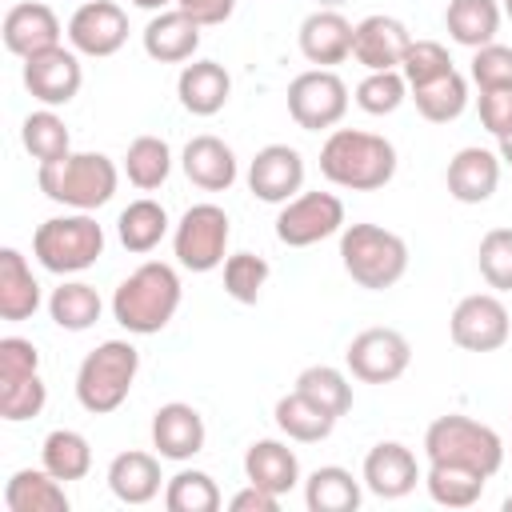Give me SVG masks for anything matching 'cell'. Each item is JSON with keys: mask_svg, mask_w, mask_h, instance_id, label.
I'll use <instances>...</instances> for the list:
<instances>
[{"mask_svg": "<svg viewBox=\"0 0 512 512\" xmlns=\"http://www.w3.org/2000/svg\"><path fill=\"white\" fill-rule=\"evenodd\" d=\"M180 276L172 264L164 260H144L140 268H132L116 292H112V316L124 332L132 336H152V332H164L180 308Z\"/></svg>", "mask_w": 512, "mask_h": 512, "instance_id": "cell-1", "label": "cell"}, {"mask_svg": "<svg viewBox=\"0 0 512 512\" xmlns=\"http://www.w3.org/2000/svg\"><path fill=\"white\" fill-rule=\"evenodd\" d=\"M320 176L348 192H376L396 176V148L376 132L332 128L320 144Z\"/></svg>", "mask_w": 512, "mask_h": 512, "instance_id": "cell-2", "label": "cell"}, {"mask_svg": "<svg viewBox=\"0 0 512 512\" xmlns=\"http://www.w3.org/2000/svg\"><path fill=\"white\" fill-rule=\"evenodd\" d=\"M36 184L52 204L92 212V208H104L116 196L120 168L104 152H68L52 164H40Z\"/></svg>", "mask_w": 512, "mask_h": 512, "instance_id": "cell-3", "label": "cell"}, {"mask_svg": "<svg viewBox=\"0 0 512 512\" xmlns=\"http://www.w3.org/2000/svg\"><path fill=\"white\" fill-rule=\"evenodd\" d=\"M340 264L344 272L368 288V292H384L392 284H400V276L408 272V244L404 236L380 228V224H344L340 232Z\"/></svg>", "mask_w": 512, "mask_h": 512, "instance_id": "cell-4", "label": "cell"}, {"mask_svg": "<svg viewBox=\"0 0 512 512\" xmlns=\"http://www.w3.org/2000/svg\"><path fill=\"white\" fill-rule=\"evenodd\" d=\"M424 456H428V464H460V468H472L492 480L504 464V440L496 436V428H488L472 416L448 412L428 424Z\"/></svg>", "mask_w": 512, "mask_h": 512, "instance_id": "cell-5", "label": "cell"}, {"mask_svg": "<svg viewBox=\"0 0 512 512\" xmlns=\"http://www.w3.org/2000/svg\"><path fill=\"white\" fill-rule=\"evenodd\" d=\"M136 372H140L136 344H128V340L96 344L76 368V400H80V408L92 412V416L116 412L128 400L132 384H136Z\"/></svg>", "mask_w": 512, "mask_h": 512, "instance_id": "cell-6", "label": "cell"}, {"mask_svg": "<svg viewBox=\"0 0 512 512\" xmlns=\"http://www.w3.org/2000/svg\"><path fill=\"white\" fill-rule=\"evenodd\" d=\"M32 256L56 276L84 272L104 256V228L88 212L52 216L32 232Z\"/></svg>", "mask_w": 512, "mask_h": 512, "instance_id": "cell-7", "label": "cell"}, {"mask_svg": "<svg viewBox=\"0 0 512 512\" xmlns=\"http://www.w3.org/2000/svg\"><path fill=\"white\" fill-rule=\"evenodd\" d=\"M228 236H232V224H228V212L220 204H192L176 232H172V252H176V264L188 268V272H212L228 260Z\"/></svg>", "mask_w": 512, "mask_h": 512, "instance_id": "cell-8", "label": "cell"}, {"mask_svg": "<svg viewBox=\"0 0 512 512\" xmlns=\"http://www.w3.org/2000/svg\"><path fill=\"white\" fill-rule=\"evenodd\" d=\"M348 112V84L332 68H308L288 84V116L304 132H328Z\"/></svg>", "mask_w": 512, "mask_h": 512, "instance_id": "cell-9", "label": "cell"}, {"mask_svg": "<svg viewBox=\"0 0 512 512\" xmlns=\"http://www.w3.org/2000/svg\"><path fill=\"white\" fill-rule=\"evenodd\" d=\"M344 232V200L332 192H296L276 212V240L288 248H312Z\"/></svg>", "mask_w": 512, "mask_h": 512, "instance_id": "cell-10", "label": "cell"}, {"mask_svg": "<svg viewBox=\"0 0 512 512\" xmlns=\"http://www.w3.org/2000/svg\"><path fill=\"white\" fill-rule=\"evenodd\" d=\"M448 336L464 352H496L512 336V316L496 292H472L452 308Z\"/></svg>", "mask_w": 512, "mask_h": 512, "instance_id": "cell-11", "label": "cell"}, {"mask_svg": "<svg viewBox=\"0 0 512 512\" xmlns=\"http://www.w3.org/2000/svg\"><path fill=\"white\" fill-rule=\"evenodd\" d=\"M344 364L356 380L364 384H392L408 372L412 364V344L404 332L396 328H364L348 340L344 348Z\"/></svg>", "mask_w": 512, "mask_h": 512, "instance_id": "cell-12", "label": "cell"}, {"mask_svg": "<svg viewBox=\"0 0 512 512\" xmlns=\"http://www.w3.org/2000/svg\"><path fill=\"white\" fill-rule=\"evenodd\" d=\"M128 40V16L112 0H84L68 20V44L80 56H116Z\"/></svg>", "mask_w": 512, "mask_h": 512, "instance_id": "cell-13", "label": "cell"}, {"mask_svg": "<svg viewBox=\"0 0 512 512\" xmlns=\"http://www.w3.org/2000/svg\"><path fill=\"white\" fill-rule=\"evenodd\" d=\"M84 84V68H80V52L76 48H48L24 60V88L44 104V108H60L68 100H76Z\"/></svg>", "mask_w": 512, "mask_h": 512, "instance_id": "cell-14", "label": "cell"}, {"mask_svg": "<svg viewBox=\"0 0 512 512\" xmlns=\"http://www.w3.org/2000/svg\"><path fill=\"white\" fill-rule=\"evenodd\" d=\"M304 188V156L292 144H264L248 164V192L264 204H288Z\"/></svg>", "mask_w": 512, "mask_h": 512, "instance_id": "cell-15", "label": "cell"}, {"mask_svg": "<svg viewBox=\"0 0 512 512\" xmlns=\"http://www.w3.org/2000/svg\"><path fill=\"white\" fill-rule=\"evenodd\" d=\"M412 48V32L404 20L396 16H384V12H372L356 24L352 32V60L368 72H384V68H400L404 64V52Z\"/></svg>", "mask_w": 512, "mask_h": 512, "instance_id": "cell-16", "label": "cell"}, {"mask_svg": "<svg viewBox=\"0 0 512 512\" xmlns=\"http://www.w3.org/2000/svg\"><path fill=\"white\" fill-rule=\"evenodd\" d=\"M352 32H356V24L340 8H316L300 20L296 44H300V56L308 64L332 68V64H344L352 56Z\"/></svg>", "mask_w": 512, "mask_h": 512, "instance_id": "cell-17", "label": "cell"}, {"mask_svg": "<svg viewBox=\"0 0 512 512\" xmlns=\"http://www.w3.org/2000/svg\"><path fill=\"white\" fill-rule=\"evenodd\" d=\"M0 36H4V48L20 60L36 56V52H48L60 44V20L48 4L40 0H20L4 12V24H0Z\"/></svg>", "mask_w": 512, "mask_h": 512, "instance_id": "cell-18", "label": "cell"}, {"mask_svg": "<svg viewBox=\"0 0 512 512\" xmlns=\"http://www.w3.org/2000/svg\"><path fill=\"white\" fill-rule=\"evenodd\" d=\"M204 440H208V428L192 404L168 400L152 412V448L164 460H192L196 452H204Z\"/></svg>", "mask_w": 512, "mask_h": 512, "instance_id": "cell-19", "label": "cell"}, {"mask_svg": "<svg viewBox=\"0 0 512 512\" xmlns=\"http://www.w3.org/2000/svg\"><path fill=\"white\" fill-rule=\"evenodd\" d=\"M364 488L372 492V496H380V500H400V496H408L412 488H416V480H420V464H416V456H412V448L408 444H400V440H380L376 448H368V456H364Z\"/></svg>", "mask_w": 512, "mask_h": 512, "instance_id": "cell-20", "label": "cell"}, {"mask_svg": "<svg viewBox=\"0 0 512 512\" xmlns=\"http://www.w3.org/2000/svg\"><path fill=\"white\" fill-rule=\"evenodd\" d=\"M500 164L504 160L492 148H480V144L460 148L448 160V172H444L448 196L460 200V204H484V200H492V192L500 184Z\"/></svg>", "mask_w": 512, "mask_h": 512, "instance_id": "cell-21", "label": "cell"}, {"mask_svg": "<svg viewBox=\"0 0 512 512\" xmlns=\"http://www.w3.org/2000/svg\"><path fill=\"white\" fill-rule=\"evenodd\" d=\"M200 20H192L184 8H164L144 24V52L156 64H184L200 48Z\"/></svg>", "mask_w": 512, "mask_h": 512, "instance_id": "cell-22", "label": "cell"}, {"mask_svg": "<svg viewBox=\"0 0 512 512\" xmlns=\"http://www.w3.org/2000/svg\"><path fill=\"white\" fill-rule=\"evenodd\" d=\"M180 168H184V176L196 184V188H204V192H228L232 184H236V152L220 140V136H212V132H200V136H192L188 144H184V152H180Z\"/></svg>", "mask_w": 512, "mask_h": 512, "instance_id": "cell-23", "label": "cell"}, {"mask_svg": "<svg viewBox=\"0 0 512 512\" xmlns=\"http://www.w3.org/2000/svg\"><path fill=\"white\" fill-rule=\"evenodd\" d=\"M176 96H180V108L184 112H192V116H216L228 104V96H232V76L216 60H192V64L180 68Z\"/></svg>", "mask_w": 512, "mask_h": 512, "instance_id": "cell-24", "label": "cell"}, {"mask_svg": "<svg viewBox=\"0 0 512 512\" xmlns=\"http://www.w3.org/2000/svg\"><path fill=\"white\" fill-rule=\"evenodd\" d=\"M244 476L256 488H268L272 496H288L300 484V460L280 440H252L244 452Z\"/></svg>", "mask_w": 512, "mask_h": 512, "instance_id": "cell-25", "label": "cell"}, {"mask_svg": "<svg viewBox=\"0 0 512 512\" xmlns=\"http://www.w3.org/2000/svg\"><path fill=\"white\" fill-rule=\"evenodd\" d=\"M160 460L152 452L128 448L120 456H112L108 464V488L120 504H148L160 496Z\"/></svg>", "mask_w": 512, "mask_h": 512, "instance_id": "cell-26", "label": "cell"}, {"mask_svg": "<svg viewBox=\"0 0 512 512\" xmlns=\"http://www.w3.org/2000/svg\"><path fill=\"white\" fill-rule=\"evenodd\" d=\"M4 508L8 512H68L64 480H56L44 464L40 468H20L4 484Z\"/></svg>", "mask_w": 512, "mask_h": 512, "instance_id": "cell-27", "label": "cell"}, {"mask_svg": "<svg viewBox=\"0 0 512 512\" xmlns=\"http://www.w3.org/2000/svg\"><path fill=\"white\" fill-rule=\"evenodd\" d=\"M40 308V280L32 276L28 260L16 248H0V316L20 324L32 320Z\"/></svg>", "mask_w": 512, "mask_h": 512, "instance_id": "cell-28", "label": "cell"}, {"mask_svg": "<svg viewBox=\"0 0 512 512\" xmlns=\"http://www.w3.org/2000/svg\"><path fill=\"white\" fill-rule=\"evenodd\" d=\"M500 16H504L500 0H448V8H444V28H448V36H452L456 44H464V48L476 52V48H484V44L496 40Z\"/></svg>", "mask_w": 512, "mask_h": 512, "instance_id": "cell-29", "label": "cell"}, {"mask_svg": "<svg viewBox=\"0 0 512 512\" xmlns=\"http://www.w3.org/2000/svg\"><path fill=\"white\" fill-rule=\"evenodd\" d=\"M360 480L340 468V464H324L304 480V504L308 512H356L360 508Z\"/></svg>", "mask_w": 512, "mask_h": 512, "instance_id": "cell-30", "label": "cell"}, {"mask_svg": "<svg viewBox=\"0 0 512 512\" xmlns=\"http://www.w3.org/2000/svg\"><path fill=\"white\" fill-rule=\"evenodd\" d=\"M168 212H164V204H156L152 196H140V200H132L124 212H120V220H116V236H120V244L132 252V256H144V252H152L164 236H168Z\"/></svg>", "mask_w": 512, "mask_h": 512, "instance_id": "cell-31", "label": "cell"}, {"mask_svg": "<svg viewBox=\"0 0 512 512\" xmlns=\"http://www.w3.org/2000/svg\"><path fill=\"white\" fill-rule=\"evenodd\" d=\"M276 428L288 436V440H300V444H320V440H328L332 436V428H336V416H328L320 404H312L304 392H288V396H280L276 400Z\"/></svg>", "mask_w": 512, "mask_h": 512, "instance_id": "cell-32", "label": "cell"}, {"mask_svg": "<svg viewBox=\"0 0 512 512\" xmlns=\"http://www.w3.org/2000/svg\"><path fill=\"white\" fill-rule=\"evenodd\" d=\"M40 464H44L56 480H64V484L84 480L88 468H92V444H88V436L76 432V428H52V432L44 436V444H40Z\"/></svg>", "mask_w": 512, "mask_h": 512, "instance_id": "cell-33", "label": "cell"}, {"mask_svg": "<svg viewBox=\"0 0 512 512\" xmlns=\"http://www.w3.org/2000/svg\"><path fill=\"white\" fill-rule=\"evenodd\" d=\"M100 312H104V300H100V292H96L92 284H84V280H64V284L52 288V296H48V316H52V324L64 328V332H84V328H92V324L100 320Z\"/></svg>", "mask_w": 512, "mask_h": 512, "instance_id": "cell-34", "label": "cell"}, {"mask_svg": "<svg viewBox=\"0 0 512 512\" xmlns=\"http://www.w3.org/2000/svg\"><path fill=\"white\" fill-rule=\"evenodd\" d=\"M488 476L460 468V464H428L424 472V488L440 508H472L484 496Z\"/></svg>", "mask_w": 512, "mask_h": 512, "instance_id": "cell-35", "label": "cell"}, {"mask_svg": "<svg viewBox=\"0 0 512 512\" xmlns=\"http://www.w3.org/2000/svg\"><path fill=\"white\" fill-rule=\"evenodd\" d=\"M412 100H416V112L428 124H448V120H456L468 108V80L452 68V72H444V76L412 88Z\"/></svg>", "mask_w": 512, "mask_h": 512, "instance_id": "cell-36", "label": "cell"}, {"mask_svg": "<svg viewBox=\"0 0 512 512\" xmlns=\"http://www.w3.org/2000/svg\"><path fill=\"white\" fill-rule=\"evenodd\" d=\"M20 144L28 148V156L36 164H52V160H60V156L72 152V132H68V124L52 108H40V112H28L24 116Z\"/></svg>", "mask_w": 512, "mask_h": 512, "instance_id": "cell-37", "label": "cell"}, {"mask_svg": "<svg viewBox=\"0 0 512 512\" xmlns=\"http://www.w3.org/2000/svg\"><path fill=\"white\" fill-rule=\"evenodd\" d=\"M172 172V148L164 136H136L124 152V176L140 192H156Z\"/></svg>", "mask_w": 512, "mask_h": 512, "instance_id": "cell-38", "label": "cell"}, {"mask_svg": "<svg viewBox=\"0 0 512 512\" xmlns=\"http://www.w3.org/2000/svg\"><path fill=\"white\" fill-rule=\"evenodd\" d=\"M296 392H304L312 404H320L328 416H344L348 408H352V384H348V376L340 372V368H332V364H312V368H304L300 376H296Z\"/></svg>", "mask_w": 512, "mask_h": 512, "instance_id": "cell-39", "label": "cell"}, {"mask_svg": "<svg viewBox=\"0 0 512 512\" xmlns=\"http://www.w3.org/2000/svg\"><path fill=\"white\" fill-rule=\"evenodd\" d=\"M220 488L208 472L200 468H180L168 484H164V508L168 512H216L220 508Z\"/></svg>", "mask_w": 512, "mask_h": 512, "instance_id": "cell-40", "label": "cell"}, {"mask_svg": "<svg viewBox=\"0 0 512 512\" xmlns=\"http://www.w3.org/2000/svg\"><path fill=\"white\" fill-rule=\"evenodd\" d=\"M408 100V80L400 68H384V72H368L356 84V104L368 116H392L400 104Z\"/></svg>", "mask_w": 512, "mask_h": 512, "instance_id": "cell-41", "label": "cell"}, {"mask_svg": "<svg viewBox=\"0 0 512 512\" xmlns=\"http://www.w3.org/2000/svg\"><path fill=\"white\" fill-rule=\"evenodd\" d=\"M476 268L488 288L512 292V228H488L476 248Z\"/></svg>", "mask_w": 512, "mask_h": 512, "instance_id": "cell-42", "label": "cell"}, {"mask_svg": "<svg viewBox=\"0 0 512 512\" xmlns=\"http://www.w3.org/2000/svg\"><path fill=\"white\" fill-rule=\"evenodd\" d=\"M268 284V260L256 252H232L224 260V292L236 304H256Z\"/></svg>", "mask_w": 512, "mask_h": 512, "instance_id": "cell-43", "label": "cell"}, {"mask_svg": "<svg viewBox=\"0 0 512 512\" xmlns=\"http://www.w3.org/2000/svg\"><path fill=\"white\" fill-rule=\"evenodd\" d=\"M400 72H404L408 92H412V88H420V84H428V80L452 72V56H448V48L436 44V40H412V48L404 52Z\"/></svg>", "mask_w": 512, "mask_h": 512, "instance_id": "cell-44", "label": "cell"}, {"mask_svg": "<svg viewBox=\"0 0 512 512\" xmlns=\"http://www.w3.org/2000/svg\"><path fill=\"white\" fill-rule=\"evenodd\" d=\"M468 76L480 92H492V88H512V48L508 44H484L472 52V64H468Z\"/></svg>", "mask_w": 512, "mask_h": 512, "instance_id": "cell-45", "label": "cell"}, {"mask_svg": "<svg viewBox=\"0 0 512 512\" xmlns=\"http://www.w3.org/2000/svg\"><path fill=\"white\" fill-rule=\"evenodd\" d=\"M44 404H48V388H44L40 372L28 376V380H20V384H4V388H0V416H4L8 424H20V420L40 416Z\"/></svg>", "mask_w": 512, "mask_h": 512, "instance_id": "cell-46", "label": "cell"}, {"mask_svg": "<svg viewBox=\"0 0 512 512\" xmlns=\"http://www.w3.org/2000/svg\"><path fill=\"white\" fill-rule=\"evenodd\" d=\"M40 372V352L32 340L24 336H4L0 340V388L4 384H20L28 376Z\"/></svg>", "mask_w": 512, "mask_h": 512, "instance_id": "cell-47", "label": "cell"}, {"mask_svg": "<svg viewBox=\"0 0 512 512\" xmlns=\"http://www.w3.org/2000/svg\"><path fill=\"white\" fill-rule=\"evenodd\" d=\"M480 124H484L496 140L512 136V88L480 92Z\"/></svg>", "mask_w": 512, "mask_h": 512, "instance_id": "cell-48", "label": "cell"}, {"mask_svg": "<svg viewBox=\"0 0 512 512\" xmlns=\"http://www.w3.org/2000/svg\"><path fill=\"white\" fill-rule=\"evenodd\" d=\"M176 8H184L192 20L212 28V24H224L236 12V0H176Z\"/></svg>", "mask_w": 512, "mask_h": 512, "instance_id": "cell-49", "label": "cell"}, {"mask_svg": "<svg viewBox=\"0 0 512 512\" xmlns=\"http://www.w3.org/2000/svg\"><path fill=\"white\" fill-rule=\"evenodd\" d=\"M228 508H232V512H276V508H280V496H272L268 488L248 484V488H240V492L228 500Z\"/></svg>", "mask_w": 512, "mask_h": 512, "instance_id": "cell-50", "label": "cell"}, {"mask_svg": "<svg viewBox=\"0 0 512 512\" xmlns=\"http://www.w3.org/2000/svg\"><path fill=\"white\" fill-rule=\"evenodd\" d=\"M136 8H148V12H164V8H176V0H132Z\"/></svg>", "mask_w": 512, "mask_h": 512, "instance_id": "cell-51", "label": "cell"}, {"mask_svg": "<svg viewBox=\"0 0 512 512\" xmlns=\"http://www.w3.org/2000/svg\"><path fill=\"white\" fill-rule=\"evenodd\" d=\"M500 160L512 168V136H504V140H500Z\"/></svg>", "mask_w": 512, "mask_h": 512, "instance_id": "cell-52", "label": "cell"}, {"mask_svg": "<svg viewBox=\"0 0 512 512\" xmlns=\"http://www.w3.org/2000/svg\"><path fill=\"white\" fill-rule=\"evenodd\" d=\"M316 4H320V8H340L344 0H316Z\"/></svg>", "mask_w": 512, "mask_h": 512, "instance_id": "cell-53", "label": "cell"}, {"mask_svg": "<svg viewBox=\"0 0 512 512\" xmlns=\"http://www.w3.org/2000/svg\"><path fill=\"white\" fill-rule=\"evenodd\" d=\"M500 8H504V16L512 20V0H500Z\"/></svg>", "mask_w": 512, "mask_h": 512, "instance_id": "cell-54", "label": "cell"}, {"mask_svg": "<svg viewBox=\"0 0 512 512\" xmlns=\"http://www.w3.org/2000/svg\"><path fill=\"white\" fill-rule=\"evenodd\" d=\"M504 512H512V496H508V500H504Z\"/></svg>", "mask_w": 512, "mask_h": 512, "instance_id": "cell-55", "label": "cell"}]
</instances>
